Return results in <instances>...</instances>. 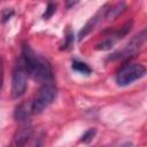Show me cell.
<instances>
[{"mask_svg": "<svg viewBox=\"0 0 147 147\" xmlns=\"http://www.w3.org/2000/svg\"><path fill=\"white\" fill-rule=\"evenodd\" d=\"M55 8H56V6L54 5V3H52V2H49L48 5H47V7H46V10H45V13L42 14V17L44 18H49V17H52V15L55 13Z\"/></svg>", "mask_w": 147, "mask_h": 147, "instance_id": "cell-13", "label": "cell"}, {"mask_svg": "<svg viewBox=\"0 0 147 147\" xmlns=\"http://www.w3.org/2000/svg\"><path fill=\"white\" fill-rule=\"evenodd\" d=\"M95 133H96V130H95L94 127L88 129V130H87V131H85V133L82 136L80 141H82V142H84V144H88V142H91V141H92V139L94 138Z\"/></svg>", "mask_w": 147, "mask_h": 147, "instance_id": "cell-12", "label": "cell"}, {"mask_svg": "<svg viewBox=\"0 0 147 147\" xmlns=\"http://www.w3.org/2000/svg\"><path fill=\"white\" fill-rule=\"evenodd\" d=\"M100 16H101V11H99V13H96L93 17H91L90 18V21L83 26V29L79 31V33H78V40L80 41L82 39H84L93 29H94V26H95V24L99 22V18H100Z\"/></svg>", "mask_w": 147, "mask_h": 147, "instance_id": "cell-9", "label": "cell"}, {"mask_svg": "<svg viewBox=\"0 0 147 147\" xmlns=\"http://www.w3.org/2000/svg\"><path fill=\"white\" fill-rule=\"evenodd\" d=\"M31 136H32V126L30 123L25 122L23 125H21L16 130L10 146L11 147H24L26 142L29 141V139L31 138Z\"/></svg>", "mask_w": 147, "mask_h": 147, "instance_id": "cell-7", "label": "cell"}, {"mask_svg": "<svg viewBox=\"0 0 147 147\" xmlns=\"http://www.w3.org/2000/svg\"><path fill=\"white\" fill-rule=\"evenodd\" d=\"M72 44H74V34H72L71 32H69V33L67 34V37H65V41H64V44L62 45L61 49H68Z\"/></svg>", "mask_w": 147, "mask_h": 147, "instance_id": "cell-14", "label": "cell"}, {"mask_svg": "<svg viewBox=\"0 0 147 147\" xmlns=\"http://www.w3.org/2000/svg\"><path fill=\"white\" fill-rule=\"evenodd\" d=\"M15 118L21 122H26L30 116L32 115V109H31V102H22L18 105L15 109Z\"/></svg>", "mask_w": 147, "mask_h": 147, "instance_id": "cell-8", "label": "cell"}, {"mask_svg": "<svg viewBox=\"0 0 147 147\" xmlns=\"http://www.w3.org/2000/svg\"><path fill=\"white\" fill-rule=\"evenodd\" d=\"M40 145H41V144H40V140H38V141H36V142L32 145V147H40Z\"/></svg>", "mask_w": 147, "mask_h": 147, "instance_id": "cell-17", "label": "cell"}, {"mask_svg": "<svg viewBox=\"0 0 147 147\" xmlns=\"http://www.w3.org/2000/svg\"><path fill=\"white\" fill-rule=\"evenodd\" d=\"M146 39V29H144L140 33L136 34L121 51L111 54L109 56V60H119V59H126L130 56H133L138 53V51L142 47Z\"/></svg>", "mask_w": 147, "mask_h": 147, "instance_id": "cell-5", "label": "cell"}, {"mask_svg": "<svg viewBox=\"0 0 147 147\" xmlns=\"http://www.w3.org/2000/svg\"><path fill=\"white\" fill-rule=\"evenodd\" d=\"M28 75H30L34 80L42 84L53 82V71L51 64L41 56L36 54L29 45H24L22 48L21 57Z\"/></svg>", "mask_w": 147, "mask_h": 147, "instance_id": "cell-1", "label": "cell"}, {"mask_svg": "<svg viewBox=\"0 0 147 147\" xmlns=\"http://www.w3.org/2000/svg\"><path fill=\"white\" fill-rule=\"evenodd\" d=\"M132 24H133L132 21H129V22L124 23L119 29L113 31L107 38H105L101 42H99V44L95 46V48L99 49V51H108V49L113 48L114 45H115L118 40H121L122 38H124V37L131 31Z\"/></svg>", "mask_w": 147, "mask_h": 147, "instance_id": "cell-6", "label": "cell"}, {"mask_svg": "<svg viewBox=\"0 0 147 147\" xmlns=\"http://www.w3.org/2000/svg\"><path fill=\"white\" fill-rule=\"evenodd\" d=\"M125 8H126L125 3H123V2L116 3V5L111 6V7H109L108 9H106V11H105V17H106L107 20H115L118 15H121V14L125 10Z\"/></svg>", "mask_w": 147, "mask_h": 147, "instance_id": "cell-10", "label": "cell"}, {"mask_svg": "<svg viewBox=\"0 0 147 147\" xmlns=\"http://www.w3.org/2000/svg\"><path fill=\"white\" fill-rule=\"evenodd\" d=\"M26 85H28V72L26 69L20 59L18 64L13 71V77H11V98L13 99H18L21 98L25 91H26Z\"/></svg>", "mask_w": 147, "mask_h": 147, "instance_id": "cell-4", "label": "cell"}, {"mask_svg": "<svg viewBox=\"0 0 147 147\" xmlns=\"http://www.w3.org/2000/svg\"><path fill=\"white\" fill-rule=\"evenodd\" d=\"M2 84H3V64H2V59L0 56V91L2 88Z\"/></svg>", "mask_w": 147, "mask_h": 147, "instance_id": "cell-16", "label": "cell"}, {"mask_svg": "<svg viewBox=\"0 0 147 147\" xmlns=\"http://www.w3.org/2000/svg\"><path fill=\"white\" fill-rule=\"evenodd\" d=\"M57 90L53 83L42 84V86L38 90L34 99L31 101L32 114H39L44 109H46L56 98Z\"/></svg>", "mask_w": 147, "mask_h": 147, "instance_id": "cell-2", "label": "cell"}, {"mask_svg": "<svg viewBox=\"0 0 147 147\" xmlns=\"http://www.w3.org/2000/svg\"><path fill=\"white\" fill-rule=\"evenodd\" d=\"M71 68H72V70H75L77 72H80L83 75H90L92 72V69L86 63H84L82 61H78V60H72Z\"/></svg>", "mask_w": 147, "mask_h": 147, "instance_id": "cell-11", "label": "cell"}, {"mask_svg": "<svg viewBox=\"0 0 147 147\" xmlns=\"http://www.w3.org/2000/svg\"><path fill=\"white\" fill-rule=\"evenodd\" d=\"M13 15H14V11H13L11 9H8V8H6V9L2 11V16H1V18H2V20H1V21H2V22H6V21H8V20H9V18H10Z\"/></svg>", "mask_w": 147, "mask_h": 147, "instance_id": "cell-15", "label": "cell"}, {"mask_svg": "<svg viewBox=\"0 0 147 147\" xmlns=\"http://www.w3.org/2000/svg\"><path fill=\"white\" fill-rule=\"evenodd\" d=\"M146 68L140 63H126L116 74V83L119 86H127L133 82L142 78Z\"/></svg>", "mask_w": 147, "mask_h": 147, "instance_id": "cell-3", "label": "cell"}]
</instances>
